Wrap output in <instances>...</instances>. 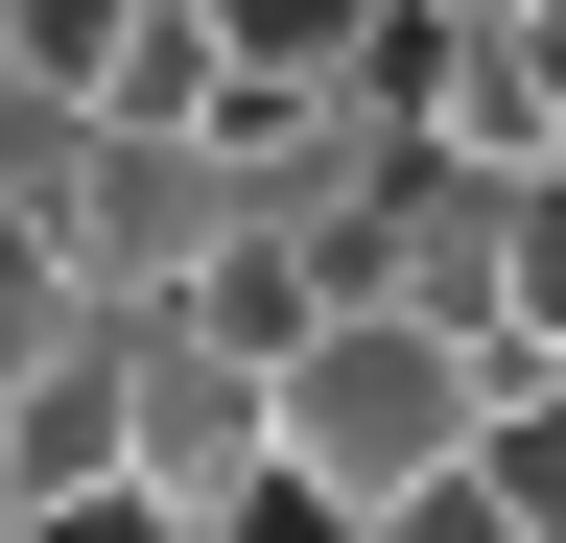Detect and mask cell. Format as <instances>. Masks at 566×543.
<instances>
[{"mask_svg":"<svg viewBox=\"0 0 566 543\" xmlns=\"http://www.w3.org/2000/svg\"><path fill=\"white\" fill-rule=\"evenodd\" d=\"M472 449H495V355H472V331H401V307H354L331 355L283 378V497H331L354 543H378V520H424Z\"/></svg>","mask_w":566,"mask_h":543,"instance_id":"1","label":"cell"},{"mask_svg":"<svg viewBox=\"0 0 566 543\" xmlns=\"http://www.w3.org/2000/svg\"><path fill=\"white\" fill-rule=\"evenodd\" d=\"M118 472H142V331L95 307V355H48L24 401H0V497L71 520V497H118Z\"/></svg>","mask_w":566,"mask_h":543,"instance_id":"2","label":"cell"},{"mask_svg":"<svg viewBox=\"0 0 566 543\" xmlns=\"http://www.w3.org/2000/svg\"><path fill=\"white\" fill-rule=\"evenodd\" d=\"M48 355H95V284H71V237L24 213V189H0V401H24Z\"/></svg>","mask_w":566,"mask_h":543,"instance_id":"3","label":"cell"},{"mask_svg":"<svg viewBox=\"0 0 566 543\" xmlns=\"http://www.w3.org/2000/svg\"><path fill=\"white\" fill-rule=\"evenodd\" d=\"M495 331H520V378H566V166L495 213Z\"/></svg>","mask_w":566,"mask_h":543,"instance_id":"4","label":"cell"},{"mask_svg":"<svg viewBox=\"0 0 566 543\" xmlns=\"http://www.w3.org/2000/svg\"><path fill=\"white\" fill-rule=\"evenodd\" d=\"M472 472H495V497L566 543V378H495V449H472Z\"/></svg>","mask_w":566,"mask_h":543,"instance_id":"5","label":"cell"},{"mask_svg":"<svg viewBox=\"0 0 566 543\" xmlns=\"http://www.w3.org/2000/svg\"><path fill=\"white\" fill-rule=\"evenodd\" d=\"M48 543H189V520H166V497H142V472H118V497H71Z\"/></svg>","mask_w":566,"mask_h":543,"instance_id":"6","label":"cell"},{"mask_svg":"<svg viewBox=\"0 0 566 543\" xmlns=\"http://www.w3.org/2000/svg\"><path fill=\"white\" fill-rule=\"evenodd\" d=\"M0 543H48V520H24V497H0Z\"/></svg>","mask_w":566,"mask_h":543,"instance_id":"7","label":"cell"},{"mask_svg":"<svg viewBox=\"0 0 566 543\" xmlns=\"http://www.w3.org/2000/svg\"><path fill=\"white\" fill-rule=\"evenodd\" d=\"M0 118H24V95H0Z\"/></svg>","mask_w":566,"mask_h":543,"instance_id":"8","label":"cell"}]
</instances>
